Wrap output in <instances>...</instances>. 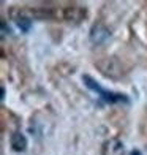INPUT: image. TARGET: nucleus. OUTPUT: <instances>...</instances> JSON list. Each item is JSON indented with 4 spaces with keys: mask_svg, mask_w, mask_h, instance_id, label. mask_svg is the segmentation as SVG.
Here are the masks:
<instances>
[{
    "mask_svg": "<svg viewBox=\"0 0 147 155\" xmlns=\"http://www.w3.org/2000/svg\"><path fill=\"white\" fill-rule=\"evenodd\" d=\"M82 81L84 84L89 87V89H92L93 92H96L98 95H100L101 98L106 103H111V104H114V103H128V98L127 95H123V94H117V92H111V90H106V89H103L100 84H98L93 78H90L89 74L86 76H82Z\"/></svg>",
    "mask_w": 147,
    "mask_h": 155,
    "instance_id": "1",
    "label": "nucleus"
},
{
    "mask_svg": "<svg viewBox=\"0 0 147 155\" xmlns=\"http://www.w3.org/2000/svg\"><path fill=\"white\" fill-rule=\"evenodd\" d=\"M101 155H125V146L119 138H109L101 146Z\"/></svg>",
    "mask_w": 147,
    "mask_h": 155,
    "instance_id": "2",
    "label": "nucleus"
},
{
    "mask_svg": "<svg viewBox=\"0 0 147 155\" xmlns=\"http://www.w3.org/2000/svg\"><path fill=\"white\" fill-rule=\"evenodd\" d=\"M111 37V32L109 29L104 24L98 22V24H93L92 29H90V41H92L93 45H103L104 41Z\"/></svg>",
    "mask_w": 147,
    "mask_h": 155,
    "instance_id": "3",
    "label": "nucleus"
},
{
    "mask_svg": "<svg viewBox=\"0 0 147 155\" xmlns=\"http://www.w3.org/2000/svg\"><path fill=\"white\" fill-rule=\"evenodd\" d=\"M111 63H113V57H106V59H104L103 62H100V63H98V68L101 70V73H103L104 76L114 78V79H116V74H114V71H113V70H116V71H117L119 74L122 76V74H123V71H122V67L119 65V62L116 60V63H114V65H111Z\"/></svg>",
    "mask_w": 147,
    "mask_h": 155,
    "instance_id": "4",
    "label": "nucleus"
},
{
    "mask_svg": "<svg viewBox=\"0 0 147 155\" xmlns=\"http://www.w3.org/2000/svg\"><path fill=\"white\" fill-rule=\"evenodd\" d=\"M10 146H11V149L15 150V152H19V153H21V152H25L29 143H27V138H25L24 133L15 131V133L10 136Z\"/></svg>",
    "mask_w": 147,
    "mask_h": 155,
    "instance_id": "5",
    "label": "nucleus"
},
{
    "mask_svg": "<svg viewBox=\"0 0 147 155\" xmlns=\"http://www.w3.org/2000/svg\"><path fill=\"white\" fill-rule=\"evenodd\" d=\"M84 16H86V8H81V6H68V8L64 10V19L67 21H81Z\"/></svg>",
    "mask_w": 147,
    "mask_h": 155,
    "instance_id": "6",
    "label": "nucleus"
},
{
    "mask_svg": "<svg viewBox=\"0 0 147 155\" xmlns=\"http://www.w3.org/2000/svg\"><path fill=\"white\" fill-rule=\"evenodd\" d=\"M16 25L21 29V32L27 33L30 30V27H32V18L25 16V15H21V16L16 18Z\"/></svg>",
    "mask_w": 147,
    "mask_h": 155,
    "instance_id": "7",
    "label": "nucleus"
},
{
    "mask_svg": "<svg viewBox=\"0 0 147 155\" xmlns=\"http://www.w3.org/2000/svg\"><path fill=\"white\" fill-rule=\"evenodd\" d=\"M6 33H10V29H6V21H2V38L6 37Z\"/></svg>",
    "mask_w": 147,
    "mask_h": 155,
    "instance_id": "8",
    "label": "nucleus"
},
{
    "mask_svg": "<svg viewBox=\"0 0 147 155\" xmlns=\"http://www.w3.org/2000/svg\"><path fill=\"white\" fill-rule=\"evenodd\" d=\"M130 155H142L141 152H139V150H131V153Z\"/></svg>",
    "mask_w": 147,
    "mask_h": 155,
    "instance_id": "9",
    "label": "nucleus"
},
{
    "mask_svg": "<svg viewBox=\"0 0 147 155\" xmlns=\"http://www.w3.org/2000/svg\"><path fill=\"white\" fill-rule=\"evenodd\" d=\"M5 98V87H2V100Z\"/></svg>",
    "mask_w": 147,
    "mask_h": 155,
    "instance_id": "10",
    "label": "nucleus"
}]
</instances>
